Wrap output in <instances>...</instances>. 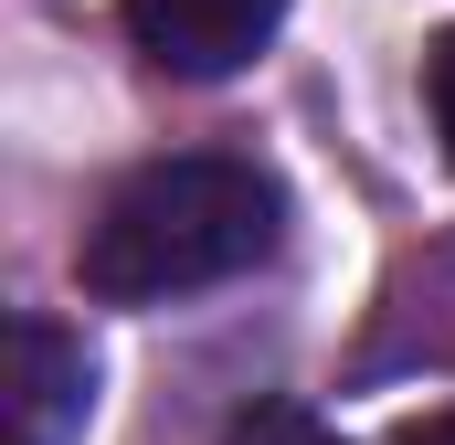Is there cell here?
Here are the masks:
<instances>
[{"label": "cell", "mask_w": 455, "mask_h": 445, "mask_svg": "<svg viewBox=\"0 0 455 445\" xmlns=\"http://www.w3.org/2000/svg\"><path fill=\"white\" fill-rule=\"evenodd\" d=\"M223 445H339V435H329L318 414H297V403H265V414H243Z\"/></svg>", "instance_id": "4"}, {"label": "cell", "mask_w": 455, "mask_h": 445, "mask_svg": "<svg viewBox=\"0 0 455 445\" xmlns=\"http://www.w3.org/2000/svg\"><path fill=\"white\" fill-rule=\"evenodd\" d=\"M275 181L254 159H223V149H191V159H148L107 191V213L85 222V297L107 308H170V297H202L243 265L275 255Z\"/></svg>", "instance_id": "1"}, {"label": "cell", "mask_w": 455, "mask_h": 445, "mask_svg": "<svg viewBox=\"0 0 455 445\" xmlns=\"http://www.w3.org/2000/svg\"><path fill=\"white\" fill-rule=\"evenodd\" d=\"M116 21H127V43H138L159 75L212 85V75H243V64L275 43L286 0H116Z\"/></svg>", "instance_id": "2"}, {"label": "cell", "mask_w": 455, "mask_h": 445, "mask_svg": "<svg viewBox=\"0 0 455 445\" xmlns=\"http://www.w3.org/2000/svg\"><path fill=\"white\" fill-rule=\"evenodd\" d=\"M392 445H455V414H413V425H403Z\"/></svg>", "instance_id": "6"}, {"label": "cell", "mask_w": 455, "mask_h": 445, "mask_svg": "<svg viewBox=\"0 0 455 445\" xmlns=\"http://www.w3.org/2000/svg\"><path fill=\"white\" fill-rule=\"evenodd\" d=\"M424 96H435V138H445V159H455V32L435 43V64H424Z\"/></svg>", "instance_id": "5"}, {"label": "cell", "mask_w": 455, "mask_h": 445, "mask_svg": "<svg viewBox=\"0 0 455 445\" xmlns=\"http://www.w3.org/2000/svg\"><path fill=\"white\" fill-rule=\"evenodd\" d=\"M85 403H96L85 339H64L53 319H21L11 329V445H85Z\"/></svg>", "instance_id": "3"}]
</instances>
